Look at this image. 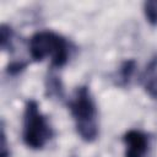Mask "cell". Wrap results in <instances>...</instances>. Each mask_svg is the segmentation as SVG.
Masks as SVG:
<instances>
[{
    "instance_id": "6da1fadb",
    "label": "cell",
    "mask_w": 157,
    "mask_h": 157,
    "mask_svg": "<svg viewBox=\"0 0 157 157\" xmlns=\"http://www.w3.org/2000/svg\"><path fill=\"white\" fill-rule=\"evenodd\" d=\"M67 105L74 118L78 136L85 142H93L98 137L99 128L97 105L90 87L86 85L78 86L74 91Z\"/></svg>"
},
{
    "instance_id": "7a4b0ae2",
    "label": "cell",
    "mask_w": 157,
    "mask_h": 157,
    "mask_svg": "<svg viewBox=\"0 0 157 157\" xmlns=\"http://www.w3.org/2000/svg\"><path fill=\"white\" fill-rule=\"evenodd\" d=\"M28 52L34 61L52 58V67H63L71 55V44L61 34L44 29L38 31L28 40Z\"/></svg>"
},
{
    "instance_id": "3957f363",
    "label": "cell",
    "mask_w": 157,
    "mask_h": 157,
    "mask_svg": "<svg viewBox=\"0 0 157 157\" xmlns=\"http://www.w3.org/2000/svg\"><path fill=\"white\" fill-rule=\"evenodd\" d=\"M54 136V130L47 117L40 112L37 101L26 102L22 124V140L32 150H42Z\"/></svg>"
},
{
    "instance_id": "277c9868",
    "label": "cell",
    "mask_w": 157,
    "mask_h": 157,
    "mask_svg": "<svg viewBox=\"0 0 157 157\" xmlns=\"http://www.w3.org/2000/svg\"><path fill=\"white\" fill-rule=\"evenodd\" d=\"M125 157H146L150 146L148 135L141 130H128L123 136Z\"/></svg>"
},
{
    "instance_id": "5b68a950",
    "label": "cell",
    "mask_w": 157,
    "mask_h": 157,
    "mask_svg": "<svg viewBox=\"0 0 157 157\" xmlns=\"http://www.w3.org/2000/svg\"><path fill=\"white\" fill-rule=\"evenodd\" d=\"M141 82L146 93L151 98L157 99V54H155L146 65L141 75Z\"/></svg>"
},
{
    "instance_id": "8992f818",
    "label": "cell",
    "mask_w": 157,
    "mask_h": 157,
    "mask_svg": "<svg viewBox=\"0 0 157 157\" xmlns=\"http://www.w3.org/2000/svg\"><path fill=\"white\" fill-rule=\"evenodd\" d=\"M45 96L50 99L56 101H63L65 98V91L61 78L54 71H50L45 77Z\"/></svg>"
},
{
    "instance_id": "52a82bcc",
    "label": "cell",
    "mask_w": 157,
    "mask_h": 157,
    "mask_svg": "<svg viewBox=\"0 0 157 157\" xmlns=\"http://www.w3.org/2000/svg\"><path fill=\"white\" fill-rule=\"evenodd\" d=\"M135 69H136V61L134 59H126L124 60L117 74H115V85L120 86V87H126L129 86L134 74H135Z\"/></svg>"
},
{
    "instance_id": "ba28073f",
    "label": "cell",
    "mask_w": 157,
    "mask_h": 157,
    "mask_svg": "<svg viewBox=\"0 0 157 157\" xmlns=\"http://www.w3.org/2000/svg\"><path fill=\"white\" fill-rule=\"evenodd\" d=\"M13 37H15L13 29L9 25L2 23L0 27V42H1V49L4 52L5 50L10 52L13 49Z\"/></svg>"
},
{
    "instance_id": "9c48e42d",
    "label": "cell",
    "mask_w": 157,
    "mask_h": 157,
    "mask_svg": "<svg viewBox=\"0 0 157 157\" xmlns=\"http://www.w3.org/2000/svg\"><path fill=\"white\" fill-rule=\"evenodd\" d=\"M144 13L151 26H157V0H148L144 2Z\"/></svg>"
},
{
    "instance_id": "30bf717a",
    "label": "cell",
    "mask_w": 157,
    "mask_h": 157,
    "mask_svg": "<svg viewBox=\"0 0 157 157\" xmlns=\"http://www.w3.org/2000/svg\"><path fill=\"white\" fill-rule=\"evenodd\" d=\"M27 67V61H22V60H15L11 61L7 67H6V72L11 76H16L18 74H21L25 69Z\"/></svg>"
},
{
    "instance_id": "8fae6325",
    "label": "cell",
    "mask_w": 157,
    "mask_h": 157,
    "mask_svg": "<svg viewBox=\"0 0 157 157\" xmlns=\"http://www.w3.org/2000/svg\"><path fill=\"white\" fill-rule=\"evenodd\" d=\"M0 157H10V148L6 140V134L4 125L1 126V145H0Z\"/></svg>"
}]
</instances>
